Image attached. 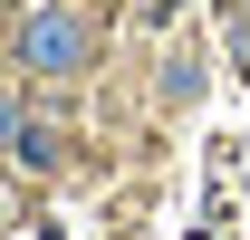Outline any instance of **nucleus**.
<instances>
[{
    "label": "nucleus",
    "instance_id": "obj_1",
    "mask_svg": "<svg viewBox=\"0 0 250 240\" xmlns=\"http://www.w3.org/2000/svg\"><path fill=\"white\" fill-rule=\"evenodd\" d=\"M77 48H87V39L67 29V20H29V58H39V67H67Z\"/></svg>",
    "mask_w": 250,
    "mask_h": 240
}]
</instances>
